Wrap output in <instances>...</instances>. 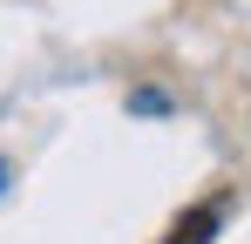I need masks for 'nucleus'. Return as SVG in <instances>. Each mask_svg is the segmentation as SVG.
<instances>
[{"label":"nucleus","mask_w":251,"mask_h":244,"mask_svg":"<svg viewBox=\"0 0 251 244\" xmlns=\"http://www.w3.org/2000/svg\"><path fill=\"white\" fill-rule=\"evenodd\" d=\"M217 224H224V197H210V203H197V210H183V217L170 224L163 244H210V238H217Z\"/></svg>","instance_id":"nucleus-1"},{"label":"nucleus","mask_w":251,"mask_h":244,"mask_svg":"<svg viewBox=\"0 0 251 244\" xmlns=\"http://www.w3.org/2000/svg\"><path fill=\"white\" fill-rule=\"evenodd\" d=\"M129 109H136V116H163L170 102H163V95H156V88H136V95H129Z\"/></svg>","instance_id":"nucleus-2"},{"label":"nucleus","mask_w":251,"mask_h":244,"mask_svg":"<svg viewBox=\"0 0 251 244\" xmlns=\"http://www.w3.org/2000/svg\"><path fill=\"white\" fill-rule=\"evenodd\" d=\"M0 176H7V170H0Z\"/></svg>","instance_id":"nucleus-3"}]
</instances>
